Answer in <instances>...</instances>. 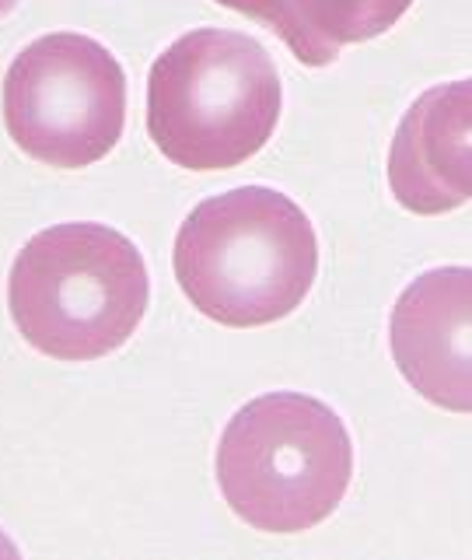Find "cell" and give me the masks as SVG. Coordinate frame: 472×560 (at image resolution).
Listing matches in <instances>:
<instances>
[{"label": "cell", "instance_id": "5b68a950", "mask_svg": "<svg viewBox=\"0 0 472 560\" xmlns=\"http://www.w3.org/2000/svg\"><path fill=\"white\" fill-rule=\"evenodd\" d=\"M4 127L14 148L49 168H87L127 127V74L102 43L49 32L4 74Z\"/></svg>", "mask_w": 472, "mask_h": 560}, {"label": "cell", "instance_id": "52a82bcc", "mask_svg": "<svg viewBox=\"0 0 472 560\" xmlns=\"http://www.w3.org/2000/svg\"><path fill=\"white\" fill-rule=\"evenodd\" d=\"M389 189L416 218L451 214L472 200V78L434 84L402 113Z\"/></svg>", "mask_w": 472, "mask_h": 560}, {"label": "cell", "instance_id": "3957f363", "mask_svg": "<svg viewBox=\"0 0 472 560\" xmlns=\"http://www.w3.org/2000/svg\"><path fill=\"white\" fill-rule=\"evenodd\" d=\"M284 88L262 43L245 32L192 28L148 74V133L172 165L227 172L273 137Z\"/></svg>", "mask_w": 472, "mask_h": 560}, {"label": "cell", "instance_id": "277c9868", "mask_svg": "<svg viewBox=\"0 0 472 560\" xmlns=\"http://www.w3.org/2000/svg\"><path fill=\"white\" fill-rule=\"evenodd\" d=\"M224 504L259 533H308L343 501L354 442L322 399L267 393L227 420L217 442Z\"/></svg>", "mask_w": 472, "mask_h": 560}, {"label": "cell", "instance_id": "ba28073f", "mask_svg": "<svg viewBox=\"0 0 472 560\" xmlns=\"http://www.w3.org/2000/svg\"><path fill=\"white\" fill-rule=\"evenodd\" d=\"M267 25L305 67H329L343 46L371 43L389 32L413 0H214Z\"/></svg>", "mask_w": 472, "mask_h": 560}, {"label": "cell", "instance_id": "9c48e42d", "mask_svg": "<svg viewBox=\"0 0 472 560\" xmlns=\"http://www.w3.org/2000/svg\"><path fill=\"white\" fill-rule=\"evenodd\" d=\"M17 8V0H0V18H4V14H11Z\"/></svg>", "mask_w": 472, "mask_h": 560}, {"label": "cell", "instance_id": "7a4b0ae2", "mask_svg": "<svg viewBox=\"0 0 472 560\" xmlns=\"http://www.w3.org/2000/svg\"><path fill=\"white\" fill-rule=\"evenodd\" d=\"M151 302L137 245L109 224L67 221L32 235L8 277V312L52 361H98L127 343Z\"/></svg>", "mask_w": 472, "mask_h": 560}, {"label": "cell", "instance_id": "6da1fadb", "mask_svg": "<svg viewBox=\"0 0 472 560\" xmlns=\"http://www.w3.org/2000/svg\"><path fill=\"white\" fill-rule=\"evenodd\" d=\"M189 305L227 329L280 323L319 273V238L291 197L238 186L186 214L172 253Z\"/></svg>", "mask_w": 472, "mask_h": 560}, {"label": "cell", "instance_id": "8992f818", "mask_svg": "<svg viewBox=\"0 0 472 560\" xmlns=\"http://www.w3.org/2000/svg\"><path fill=\"white\" fill-rule=\"evenodd\" d=\"M389 347L399 375L427 402L472 413V267L420 273L392 305Z\"/></svg>", "mask_w": 472, "mask_h": 560}]
</instances>
